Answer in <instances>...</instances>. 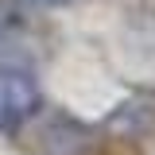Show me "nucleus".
I'll use <instances>...</instances> for the list:
<instances>
[{
  "label": "nucleus",
  "mask_w": 155,
  "mask_h": 155,
  "mask_svg": "<svg viewBox=\"0 0 155 155\" xmlns=\"http://www.w3.org/2000/svg\"><path fill=\"white\" fill-rule=\"evenodd\" d=\"M27 4H39V8H62V4H74V0H27Z\"/></svg>",
  "instance_id": "39448f33"
},
{
  "label": "nucleus",
  "mask_w": 155,
  "mask_h": 155,
  "mask_svg": "<svg viewBox=\"0 0 155 155\" xmlns=\"http://www.w3.org/2000/svg\"><path fill=\"white\" fill-rule=\"evenodd\" d=\"M151 124H155V97H132V101L116 105L109 113V120H105V128L113 136H124V140L143 136Z\"/></svg>",
  "instance_id": "7ed1b4c3"
},
{
  "label": "nucleus",
  "mask_w": 155,
  "mask_h": 155,
  "mask_svg": "<svg viewBox=\"0 0 155 155\" xmlns=\"http://www.w3.org/2000/svg\"><path fill=\"white\" fill-rule=\"evenodd\" d=\"M85 147H89V128L78 124L74 116H51L35 132L39 155H81Z\"/></svg>",
  "instance_id": "f03ea898"
},
{
  "label": "nucleus",
  "mask_w": 155,
  "mask_h": 155,
  "mask_svg": "<svg viewBox=\"0 0 155 155\" xmlns=\"http://www.w3.org/2000/svg\"><path fill=\"white\" fill-rule=\"evenodd\" d=\"M43 93H39L35 74L23 62H0V132H16L39 113Z\"/></svg>",
  "instance_id": "f257e3e1"
},
{
  "label": "nucleus",
  "mask_w": 155,
  "mask_h": 155,
  "mask_svg": "<svg viewBox=\"0 0 155 155\" xmlns=\"http://www.w3.org/2000/svg\"><path fill=\"white\" fill-rule=\"evenodd\" d=\"M19 43H16V31L8 27V23H0V62H19L16 58Z\"/></svg>",
  "instance_id": "20e7f679"
}]
</instances>
